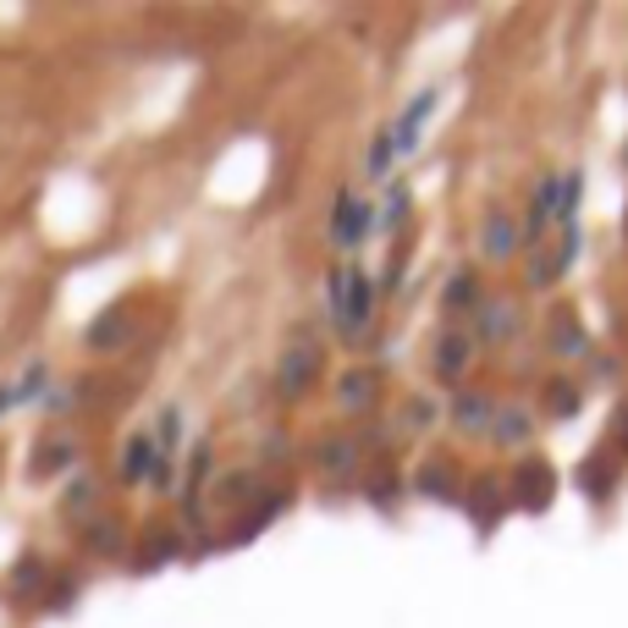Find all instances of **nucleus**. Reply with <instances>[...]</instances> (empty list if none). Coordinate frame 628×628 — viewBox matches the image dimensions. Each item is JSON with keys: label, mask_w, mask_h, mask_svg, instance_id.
<instances>
[{"label": "nucleus", "mask_w": 628, "mask_h": 628, "mask_svg": "<svg viewBox=\"0 0 628 628\" xmlns=\"http://www.w3.org/2000/svg\"><path fill=\"white\" fill-rule=\"evenodd\" d=\"M369 304H375L369 282H364L358 271H336V282H331V310H336V320H342L347 331H358V325L369 320Z\"/></svg>", "instance_id": "obj_1"}, {"label": "nucleus", "mask_w": 628, "mask_h": 628, "mask_svg": "<svg viewBox=\"0 0 628 628\" xmlns=\"http://www.w3.org/2000/svg\"><path fill=\"white\" fill-rule=\"evenodd\" d=\"M436 111V89H425L408 111H403V122H397V133H392V150L397 155H414V144H419V133H425V117Z\"/></svg>", "instance_id": "obj_2"}, {"label": "nucleus", "mask_w": 628, "mask_h": 628, "mask_svg": "<svg viewBox=\"0 0 628 628\" xmlns=\"http://www.w3.org/2000/svg\"><path fill=\"white\" fill-rule=\"evenodd\" d=\"M369 226H375V210H369V204H358V199H342V204H336V243H342V249H353Z\"/></svg>", "instance_id": "obj_3"}, {"label": "nucleus", "mask_w": 628, "mask_h": 628, "mask_svg": "<svg viewBox=\"0 0 628 628\" xmlns=\"http://www.w3.org/2000/svg\"><path fill=\"white\" fill-rule=\"evenodd\" d=\"M513 490H518L524 507H546L551 502V474H546V464H524V469L513 474Z\"/></svg>", "instance_id": "obj_4"}, {"label": "nucleus", "mask_w": 628, "mask_h": 628, "mask_svg": "<svg viewBox=\"0 0 628 628\" xmlns=\"http://www.w3.org/2000/svg\"><path fill=\"white\" fill-rule=\"evenodd\" d=\"M314 369H320V353L314 347H293L287 358H282V381H287V392H304L314 381Z\"/></svg>", "instance_id": "obj_5"}, {"label": "nucleus", "mask_w": 628, "mask_h": 628, "mask_svg": "<svg viewBox=\"0 0 628 628\" xmlns=\"http://www.w3.org/2000/svg\"><path fill=\"white\" fill-rule=\"evenodd\" d=\"M513 237H518V232H513V221H507V215H490V221H485V232H479V249H485L490 260H507V254H513Z\"/></svg>", "instance_id": "obj_6"}, {"label": "nucleus", "mask_w": 628, "mask_h": 628, "mask_svg": "<svg viewBox=\"0 0 628 628\" xmlns=\"http://www.w3.org/2000/svg\"><path fill=\"white\" fill-rule=\"evenodd\" d=\"M464 364H469V342H464V336H447V347H442V358H436V375H442V381H458Z\"/></svg>", "instance_id": "obj_7"}, {"label": "nucleus", "mask_w": 628, "mask_h": 628, "mask_svg": "<svg viewBox=\"0 0 628 628\" xmlns=\"http://www.w3.org/2000/svg\"><path fill=\"white\" fill-rule=\"evenodd\" d=\"M557 199H563V188L557 182H540V193H535V226H546L557 215Z\"/></svg>", "instance_id": "obj_8"}, {"label": "nucleus", "mask_w": 628, "mask_h": 628, "mask_svg": "<svg viewBox=\"0 0 628 628\" xmlns=\"http://www.w3.org/2000/svg\"><path fill=\"white\" fill-rule=\"evenodd\" d=\"M369 165V176H386V165H392V133H381V144H375V155L364 160Z\"/></svg>", "instance_id": "obj_9"}, {"label": "nucleus", "mask_w": 628, "mask_h": 628, "mask_svg": "<svg viewBox=\"0 0 628 628\" xmlns=\"http://www.w3.org/2000/svg\"><path fill=\"white\" fill-rule=\"evenodd\" d=\"M618 436H624V447H628V408H624V431H618Z\"/></svg>", "instance_id": "obj_10"}]
</instances>
